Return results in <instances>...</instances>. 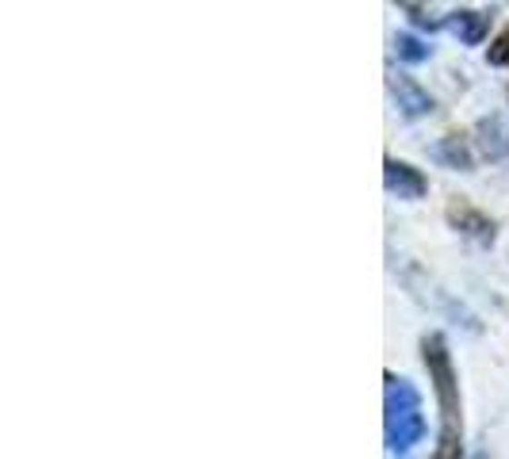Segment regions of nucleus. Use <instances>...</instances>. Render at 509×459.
Listing matches in <instances>:
<instances>
[{
    "mask_svg": "<svg viewBox=\"0 0 509 459\" xmlns=\"http://www.w3.org/2000/svg\"><path fill=\"white\" fill-rule=\"evenodd\" d=\"M452 31H456L467 46H475V43H483V35H486V15L483 12H456Z\"/></svg>",
    "mask_w": 509,
    "mask_h": 459,
    "instance_id": "obj_8",
    "label": "nucleus"
},
{
    "mask_svg": "<svg viewBox=\"0 0 509 459\" xmlns=\"http://www.w3.org/2000/svg\"><path fill=\"white\" fill-rule=\"evenodd\" d=\"M422 436H425V417L414 383L387 375V452L406 455L414 444H422Z\"/></svg>",
    "mask_w": 509,
    "mask_h": 459,
    "instance_id": "obj_2",
    "label": "nucleus"
},
{
    "mask_svg": "<svg viewBox=\"0 0 509 459\" xmlns=\"http://www.w3.org/2000/svg\"><path fill=\"white\" fill-rule=\"evenodd\" d=\"M387 192L391 195H398V199H422L425 195V176L414 169V165H406V161H394V157H387Z\"/></svg>",
    "mask_w": 509,
    "mask_h": 459,
    "instance_id": "obj_3",
    "label": "nucleus"
},
{
    "mask_svg": "<svg viewBox=\"0 0 509 459\" xmlns=\"http://www.w3.org/2000/svg\"><path fill=\"white\" fill-rule=\"evenodd\" d=\"M433 157H436V161H444L448 169H471V154H467V145H464L460 135H448V138L436 142Z\"/></svg>",
    "mask_w": 509,
    "mask_h": 459,
    "instance_id": "obj_7",
    "label": "nucleus"
},
{
    "mask_svg": "<svg viewBox=\"0 0 509 459\" xmlns=\"http://www.w3.org/2000/svg\"><path fill=\"white\" fill-rule=\"evenodd\" d=\"M479 150H483L490 161L509 157V126H505L498 115H490V119L479 123Z\"/></svg>",
    "mask_w": 509,
    "mask_h": 459,
    "instance_id": "obj_5",
    "label": "nucleus"
},
{
    "mask_svg": "<svg viewBox=\"0 0 509 459\" xmlns=\"http://www.w3.org/2000/svg\"><path fill=\"white\" fill-rule=\"evenodd\" d=\"M391 92H394V100H398V107H403L406 119H422V115L433 112V96H429L422 85H414L410 77H394L391 81Z\"/></svg>",
    "mask_w": 509,
    "mask_h": 459,
    "instance_id": "obj_4",
    "label": "nucleus"
},
{
    "mask_svg": "<svg viewBox=\"0 0 509 459\" xmlns=\"http://www.w3.org/2000/svg\"><path fill=\"white\" fill-rule=\"evenodd\" d=\"M394 54H398L403 62L417 65V62L429 58V46H425L422 39H414V35H398V39H394Z\"/></svg>",
    "mask_w": 509,
    "mask_h": 459,
    "instance_id": "obj_9",
    "label": "nucleus"
},
{
    "mask_svg": "<svg viewBox=\"0 0 509 459\" xmlns=\"http://www.w3.org/2000/svg\"><path fill=\"white\" fill-rule=\"evenodd\" d=\"M448 218H452V223H456L464 234L479 237V242H494V223H490L486 215L471 211L467 204H452V207H448Z\"/></svg>",
    "mask_w": 509,
    "mask_h": 459,
    "instance_id": "obj_6",
    "label": "nucleus"
},
{
    "mask_svg": "<svg viewBox=\"0 0 509 459\" xmlns=\"http://www.w3.org/2000/svg\"><path fill=\"white\" fill-rule=\"evenodd\" d=\"M425 348V367H429V379L436 387V402H441V448L436 455L448 459L460 452V391H456V372H452V356H448V344L441 334H429L422 341Z\"/></svg>",
    "mask_w": 509,
    "mask_h": 459,
    "instance_id": "obj_1",
    "label": "nucleus"
},
{
    "mask_svg": "<svg viewBox=\"0 0 509 459\" xmlns=\"http://www.w3.org/2000/svg\"><path fill=\"white\" fill-rule=\"evenodd\" d=\"M486 58H490V65H509V27L498 35L494 43H490V54H486Z\"/></svg>",
    "mask_w": 509,
    "mask_h": 459,
    "instance_id": "obj_10",
    "label": "nucleus"
}]
</instances>
